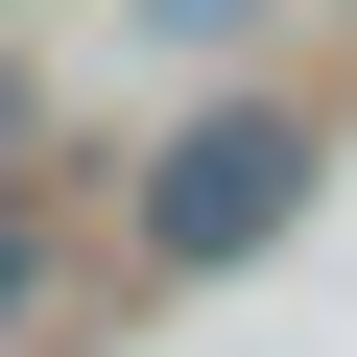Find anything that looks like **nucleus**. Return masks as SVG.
Wrapping results in <instances>:
<instances>
[{
  "instance_id": "f257e3e1",
  "label": "nucleus",
  "mask_w": 357,
  "mask_h": 357,
  "mask_svg": "<svg viewBox=\"0 0 357 357\" xmlns=\"http://www.w3.org/2000/svg\"><path fill=\"white\" fill-rule=\"evenodd\" d=\"M310 167H333V119H310V96H262V72H238V96H191V119L119 167V262H143V286L262 262V238L310 215Z\"/></svg>"
},
{
  "instance_id": "f03ea898",
  "label": "nucleus",
  "mask_w": 357,
  "mask_h": 357,
  "mask_svg": "<svg viewBox=\"0 0 357 357\" xmlns=\"http://www.w3.org/2000/svg\"><path fill=\"white\" fill-rule=\"evenodd\" d=\"M48 167V72H24V24H0V191Z\"/></svg>"
},
{
  "instance_id": "7ed1b4c3",
  "label": "nucleus",
  "mask_w": 357,
  "mask_h": 357,
  "mask_svg": "<svg viewBox=\"0 0 357 357\" xmlns=\"http://www.w3.org/2000/svg\"><path fill=\"white\" fill-rule=\"evenodd\" d=\"M143 24H167V48H262L286 0H143Z\"/></svg>"
},
{
  "instance_id": "20e7f679",
  "label": "nucleus",
  "mask_w": 357,
  "mask_h": 357,
  "mask_svg": "<svg viewBox=\"0 0 357 357\" xmlns=\"http://www.w3.org/2000/svg\"><path fill=\"white\" fill-rule=\"evenodd\" d=\"M24 310H48V238H24V191H0V333H24Z\"/></svg>"
},
{
  "instance_id": "39448f33",
  "label": "nucleus",
  "mask_w": 357,
  "mask_h": 357,
  "mask_svg": "<svg viewBox=\"0 0 357 357\" xmlns=\"http://www.w3.org/2000/svg\"><path fill=\"white\" fill-rule=\"evenodd\" d=\"M0 24H24V0H0Z\"/></svg>"
},
{
  "instance_id": "423d86ee",
  "label": "nucleus",
  "mask_w": 357,
  "mask_h": 357,
  "mask_svg": "<svg viewBox=\"0 0 357 357\" xmlns=\"http://www.w3.org/2000/svg\"><path fill=\"white\" fill-rule=\"evenodd\" d=\"M333 24H357V0H333Z\"/></svg>"
}]
</instances>
